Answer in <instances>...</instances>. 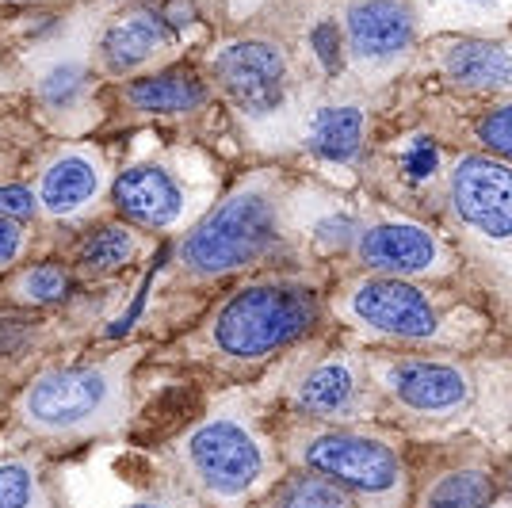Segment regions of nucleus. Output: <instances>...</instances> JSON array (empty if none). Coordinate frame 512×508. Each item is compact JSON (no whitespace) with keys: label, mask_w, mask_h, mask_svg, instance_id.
Listing matches in <instances>:
<instances>
[{"label":"nucleus","mask_w":512,"mask_h":508,"mask_svg":"<svg viewBox=\"0 0 512 508\" xmlns=\"http://www.w3.org/2000/svg\"><path fill=\"white\" fill-rule=\"evenodd\" d=\"M123 367L127 360L58 367L23 390L20 417L43 436H85L123 417Z\"/></svg>","instance_id":"1"},{"label":"nucleus","mask_w":512,"mask_h":508,"mask_svg":"<svg viewBox=\"0 0 512 508\" xmlns=\"http://www.w3.org/2000/svg\"><path fill=\"white\" fill-rule=\"evenodd\" d=\"M318 318V302L302 287L256 283L237 291L214 321V344L234 360H256L302 337Z\"/></svg>","instance_id":"2"},{"label":"nucleus","mask_w":512,"mask_h":508,"mask_svg":"<svg viewBox=\"0 0 512 508\" xmlns=\"http://www.w3.org/2000/svg\"><path fill=\"white\" fill-rule=\"evenodd\" d=\"M276 241V207L264 191L245 188L230 195L222 207H214L195 226L184 245L180 260L199 276H226L237 268H249L253 260L272 249Z\"/></svg>","instance_id":"3"},{"label":"nucleus","mask_w":512,"mask_h":508,"mask_svg":"<svg viewBox=\"0 0 512 508\" xmlns=\"http://www.w3.org/2000/svg\"><path fill=\"white\" fill-rule=\"evenodd\" d=\"M188 459L199 482L218 497H241L256 486L264 455L253 436L234 421H207L188 440Z\"/></svg>","instance_id":"4"},{"label":"nucleus","mask_w":512,"mask_h":508,"mask_svg":"<svg viewBox=\"0 0 512 508\" xmlns=\"http://www.w3.org/2000/svg\"><path fill=\"white\" fill-rule=\"evenodd\" d=\"M302 459L321 478H329L337 486L363 489V493H390L398 486V474H402L390 447L379 440H367V436H352V432L314 436L302 451Z\"/></svg>","instance_id":"5"},{"label":"nucleus","mask_w":512,"mask_h":508,"mask_svg":"<svg viewBox=\"0 0 512 508\" xmlns=\"http://www.w3.org/2000/svg\"><path fill=\"white\" fill-rule=\"evenodd\" d=\"M214 77L226 96L249 115H268L283 104V77L287 62L272 43H230L214 58Z\"/></svg>","instance_id":"6"},{"label":"nucleus","mask_w":512,"mask_h":508,"mask_svg":"<svg viewBox=\"0 0 512 508\" xmlns=\"http://www.w3.org/2000/svg\"><path fill=\"white\" fill-rule=\"evenodd\" d=\"M455 214L486 237L512 233V169L490 157H467L451 176Z\"/></svg>","instance_id":"7"},{"label":"nucleus","mask_w":512,"mask_h":508,"mask_svg":"<svg viewBox=\"0 0 512 508\" xmlns=\"http://www.w3.org/2000/svg\"><path fill=\"white\" fill-rule=\"evenodd\" d=\"M352 314L386 337L421 340L436 333V310L406 279H367L352 295Z\"/></svg>","instance_id":"8"},{"label":"nucleus","mask_w":512,"mask_h":508,"mask_svg":"<svg viewBox=\"0 0 512 508\" xmlns=\"http://www.w3.org/2000/svg\"><path fill=\"white\" fill-rule=\"evenodd\" d=\"M115 207L138 226L165 230L184 211V191L165 169L157 165H138L115 180Z\"/></svg>","instance_id":"9"},{"label":"nucleus","mask_w":512,"mask_h":508,"mask_svg":"<svg viewBox=\"0 0 512 508\" xmlns=\"http://www.w3.org/2000/svg\"><path fill=\"white\" fill-rule=\"evenodd\" d=\"M360 256L363 264L390 272V276H417V272H432L440 245L436 237L421 226H409V222H383V226H371L360 237Z\"/></svg>","instance_id":"10"},{"label":"nucleus","mask_w":512,"mask_h":508,"mask_svg":"<svg viewBox=\"0 0 512 508\" xmlns=\"http://www.w3.org/2000/svg\"><path fill=\"white\" fill-rule=\"evenodd\" d=\"M409 39H413V23L398 0H360L348 12V43L363 62L398 58Z\"/></svg>","instance_id":"11"},{"label":"nucleus","mask_w":512,"mask_h":508,"mask_svg":"<svg viewBox=\"0 0 512 508\" xmlns=\"http://www.w3.org/2000/svg\"><path fill=\"white\" fill-rule=\"evenodd\" d=\"M386 386L398 402L409 409H421V413H448L467 398V379L455 367L428 360L394 363L386 371Z\"/></svg>","instance_id":"12"},{"label":"nucleus","mask_w":512,"mask_h":508,"mask_svg":"<svg viewBox=\"0 0 512 508\" xmlns=\"http://www.w3.org/2000/svg\"><path fill=\"white\" fill-rule=\"evenodd\" d=\"M104 188V169L100 161L85 149H69L62 157H54L43 169L39 180V207L54 218L85 211L88 203Z\"/></svg>","instance_id":"13"},{"label":"nucleus","mask_w":512,"mask_h":508,"mask_svg":"<svg viewBox=\"0 0 512 508\" xmlns=\"http://www.w3.org/2000/svg\"><path fill=\"white\" fill-rule=\"evenodd\" d=\"M169 23L161 12H134V16H123L119 23H111L104 35V62L107 69L123 73V69H134L146 58H153L161 46L169 43Z\"/></svg>","instance_id":"14"},{"label":"nucleus","mask_w":512,"mask_h":508,"mask_svg":"<svg viewBox=\"0 0 512 508\" xmlns=\"http://www.w3.org/2000/svg\"><path fill=\"white\" fill-rule=\"evenodd\" d=\"M127 100L146 115H180L207 100V85L192 69H165L157 77H142L127 88Z\"/></svg>","instance_id":"15"},{"label":"nucleus","mask_w":512,"mask_h":508,"mask_svg":"<svg viewBox=\"0 0 512 508\" xmlns=\"http://www.w3.org/2000/svg\"><path fill=\"white\" fill-rule=\"evenodd\" d=\"M448 77L467 88H509L512 85V54L493 43H455L444 54Z\"/></svg>","instance_id":"16"},{"label":"nucleus","mask_w":512,"mask_h":508,"mask_svg":"<svg viewBox=\"0 0 512 508\" xmlns=\"http://www.w3.org/2000/svg\"><path fill=\"white\" fill-rule=\"evenodd\" d=\"M363 142V115L360 107H325L314 119L310 146L325 161H352Z\"/></svg>","instance_id":"17"},{"label":"nucleus","mask_w":512,"mask_h":508,"mask_svg":"<svg viewBox=\"0 0 512 508\" xmlns=\"http://www.w3.org/2000/svg\"><path fill=\"white\" fill-rule=\"evenodd\" d=\"M138 256V237L127 226H100L85 237V245L77 249V268L85 276H107L127 268L130 260Z\"/></svg>","instance_id":"18"},{"label":"nucleus","mask_w":512,"mask_h":508,"mask_svg":"<svg viewBox=\"0 0 512 508\" xmlns=\"http://www.w3.org/2000/svg\"><path fill=\"white\" fill-rule=\"evenodd\" d=\"M352 394H356V382H352L348 363L333 360V363H321L318 371H310V379L302 382L299 390V402L310 413L333 417V413H344L352 405Z\"/></svg>","instance_id":"19"},{"label":"nucleus","mask_w":512,"mask_h":508,"mask_svg":"<svg viewBox=\"0 0 512 508\" xmlns=\"http://www.w3.org/2000/svg\"><path fill=\"white\" fill-rule=\"evenodd\" d=\"M490 497L493 486L482 470H455L428 489L425 508H486Z\"/></svg>","instance_id":"20"},{"label":"nucleus","mask_w":512,"mask_h":508,"mask_svg":"<svg viewBox=\"0 0 512 508\" xmlns=\"http://www.w3.org/2000/svg\"><path fill=\"white\" fill-rule=\"evenodd\" d=\"M279 508H352L348 493L325 478H291L279 493Z\"/></svg>","instance_id":"21"},{"label":"nucleus","mask_w":512,"mask_h":508,"mask_svg":"<svg viewBox=\"0 0 512 508\" xmlns=\"http://www.w3.org/2000/svg\"><path fill=\"white\" fill-rule=\"evenodd\" d=\"M0 508H46L39 474L27 463H0Z\"/></svg>","instance_id":"22"},{"label":"nucleus","mask_w":512,"mask_h":508,"mask_svg":"<svg viewBox=\"0 0 512 508\" xmlns=\"http://www.w3.org/2000/svg\"><path fill=\"white\" fill-rule=\"evenodd\" d=\"M81 96H85V69L77 62L54 65L43 81H39V100H43L46 107H54V111L73 107Z\"/></svg>","instance_id":"23"},{"label":"nucleus","mask_w":512,"mask_h":508,"mask_svg":"<svg viewBox=\"0 0 512 508\" xmlns=\"http://www.w3.org/2000/svg\"><path fill=\"white\" fill-rule=\"evenodd\" d=\"M69 291V276H65L58 264H39L31 272H23L16 283V295L31 306H50V302H62Z\"/></svg>","instance_id":"24"},{"label":"nucleus","mask_w":512,"mask_h":508,"mask_svg":"<svg viewBox=\"0 0 512 508\" xmlns=\"http://www.w3.org/2000/svg\"><path fill=\"white\" fill-rule=\"evenodd\" d=\"M478 138H482L493 153L512 157V104L490 111V115L482 119V127H478Z\"/></svg>","instance_id":"25"},{"label":"nucleus","mask_w":512,"mask_h":508,"mask_svg":"<svg viewBox=\"0 0 512 508\" xmlns=\"http://www.w3.org/2000/svg\"><path fill=\"white\" fill-rule=\"evenodd\" d=\"M39 211V203H35V195L20 184H4L0 188V218H8V222H23V218H31V214Z\"/></svg>","instance_id":"26"},{"label":"nucleus","mask_w":512,"mask_h":508,"mask_svg":"<svg viewBox=\"0 0 512 508\" xmlns=\"http://www.w3.org/2000/svg\"><path fill=\"white\" fill-rule=\"evenodd\" d=\"M310 43H314L325 69H337V65H341V31H337L333 23H318L314 35H310Z\"/></svg>","instance_id":"27"},{"label":"nucleus","mask_w":512,"mask_h":508,"mask_svg":"<svg viewBox=\"0 0 512 508\" xmlns=\"http://www.w3.org/2000/svg\"><path fill=\"white\" fill-rule=\"evenodd\" d=\"M406 172H409V180H428V176L436 172V149L428 146V142H417V146L406 153Z\"/></svg>","instance_id":"28"},{"label":"nucleus","mask_w":512,"mask_h":508,"mask_svg":"<svg viewBox=\"0 0 512 508\" xmlns=\"http://www.w3.org/2000/svg\"><path fill=\"white\" fill-rule=\"evenodd\" d=\"M23 253V230L16 222H8V218H0V268H8V264H16Z\"/></svg>","instance_id":"29"},{"label":"nucleus","mask_w":512,"mask_h":508,"mask_svg":"<svg viewBox=\"0 0 512 508\" xmlns=\"http://www.w3.org/2000/svg\"><path fill=\"white\" fill-rule=\"evenodd\" d=\"M130 508H165V505H130Z\"/></svg>","instance_id":"30"},{"label":"nucleus","mask_w":512,"mask_h":508,"mask_svg":"<svg viewBox=\"0 0 512 508\" xmlns=\"http://www.w3.org/2000/svg\"><path fill=\"white\" fill-rule=\"evenodd\" d=\"M474 4H482V0H474Z\"/></svg>","instance_id":"31"}]
</instances>
